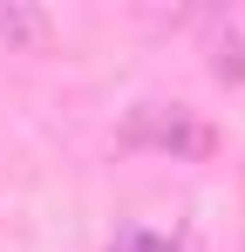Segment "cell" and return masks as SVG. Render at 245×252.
<instances>
[{"label":"cell","instance_id":"cell-1","mask_svg":"<svg viewBox=\"0 0 245 252\" xmlns=\"http://www.w3.org/2000/svg\"><path fill=\"white\" fill-rule=\"evenodd\" d=\"M0 34L41 48V41H48V14H34V7H0Z\"/></svg>","mask_w":245,"mask_h":252},{"label":"cell","instance_id":"cell-2","mask_svg":"<svg viewBox=\"0 0 245 252\" xmlns=\"http://www.w3.org/2000/svg\"><path fill=\"white\" fill-rule=\"evenodd\" d=\"M116 252H177V246H170V239H157V232H122Z\"/></svg>","mask_w":245,"mask_h":252}]
</instances>
